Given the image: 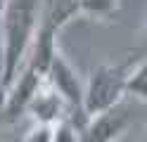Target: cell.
I'll use <instances>...</instances> for the list:
<instances>
[{"label":"cell","instance_id":"6da1fadb","mask_svg":"<svg viewBox=\"0 0 147 142\" xmlns=\"http://www.w3.org/2000/svg\"><path fill=\"white\" fill-rule=\"evenodd\" d=\"M43 7L45 0H7L3 14H0V52H3L5 64L3 97L29 57L31 43L43 17Z\"/></svg>","mask_w":147,"mask_h":142},{"label":"cell","instance_id":"7a4b0ae2","mask_svg":"<svg viewBox=\"0 0 147 142\" xmlns=\"http://www.w3.org/2000/svg\"><path fill=\"white\" fill-rule=\"evenodd\" d=\"M133 64H100L83 83V114L95 116L126 100V81Z\"/></svg>","mask_w":147,"mask_h":142},{"label":"cell","instance_id":"3957f363","mask_svg":"<svg viewBox=\"0 0 147 142\" xmlns=\"http://www.w3.org/2000/svg\"><path fill=\"white\" fill-rule=\"evenodd\" d=\"M45 83L64 100L69 111H78L83 118H88L83 114V81H81L78 71L71 66V62L57 50L50 59V66L45 71Z\"/></svg>","mask_w":147,"mask_h":142},{"label":"cell","instance_id":"277c9868","mask_svg":"<svg viewBox=\"0 0 147 142\" xmlns=\"http://www.w3.org/2000/svg\"><path fill=\"white\" fill-rule=\"evenodd\" d=\"M131 121H133L131 107L126 104V100H121L112 109L88 116L86 126L81 128L78 142H119L126 135Z\"/></svg>","mask_w":147,"mask_h":142},{"label":"cell","instance_id":"5b68a950","mask_svg":"<svg viewBox=\"0 0 147 142\" xmlns=\"http://www.w3.org/2000/svg\"><path fill=\"white\" fill-rule=\"evenodd\" d=\"M24 114H29L36 126L50 128V126H55L59 118L69 116V109H67V104H64V100L43 81V85L38 88V92L33 95V100L29 102V107H26Z\"/></svg>","mask_w":147,"mask_h":142},{"label":"cell","instance_id":"8992f818","mask_svg":"<svg viewBox=\"0 0 147 142\" xmlns=\"http://www.w3.org/2000/svg\"><path fill=\"white\" fill-rule=\"evenodd\" d=\"M76 14H81V0H45L43 17L57 33L71 19H76Z\"/></svg>","mask_w":147,"mask_h":142},{"label":"cell","instance_id":"52a82bcc","mask_svg":"<svg viewBox=\"0 0 147 142\" xmlns=\"http://www.w3.org/2000/svg\"><path fill=\"white\" fill-rule=\"evenodd\" d=\"M126 97H133L138 102L147 104V55L138 64H133L126 81Z\"/></svg>","mask_w":147,"mask_h":142},{"label":"cell","instance_id":"ba28073f","mask_svg":"<svg viewBox=\"0 0 147 142\" xmlns=\"http://www.w3.org/2000/svg\"><path fill=\"white\" fill-rule=\"evenodd\" d=\"M78 137H81V128L69 116L59 118L50 128V142H78Z\"/></svg>","mask_w":147,"mask_h":142},{"label":"cell","instance_id":"9c48e42d","mask_svg":"<svg viewBox=\"0 0 147 142\" xmlns=\"http://www.w3.org/2000/svg\"><path fill=\"white\" fill-rule=\"evenodd\" d=\"M116 12V0H81V14L93 19H109Z\"/></svg>","mask_w":147,"mask_h":142},{"label":"cell","instance_id":"30bf717a","mask_svg":"<svg viewBox=\"0 0 147 142\" xmlns=\"http://www.w3.org/2000/svg\"><path fill=\"white\" fill-rule=\"evenodd\" d=\"M3 81H5V64H3V52H0V100H3Z\"/></svg>","mask_w":147,"mask_h":142},{"label":"cell","instance_id":"8fae6325","mask_svg":"<svg viewBox=\"0 0 147 142\" xmlns=\"http://www.w3.org/2000/svg\"><path fill=\"white\" fill-rule=\"evenodd\" d=\"M5 5H7V0H0V14H3V9H5Z\"/></svg>","mask_w":147,"mask_h":142},{"label":"cell","instance_id":"7c38bea8","mask_svg":"<svg viewBox=\"0 0 147 142\" xmlns=\"http://www.w3.org/2000/svg\"><path fill=\"white\" fill-rule=\"evenodd\" d=\"M142 142H147V133H145V140H142Z\"/></svg>","mask_w":147,"mask_h":142}]
</instances>
